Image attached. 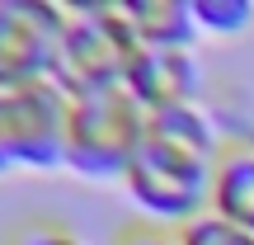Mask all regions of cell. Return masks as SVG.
<instances>
[{"label": "cell", "instance_id": "2", "mask_svg": "<svg viewBox=\"0 0 254 245\" xmlns=\"http://www.w3.org/2000/svg\"><path fill=\"white\" fill-rule=\"evenodd\" d=\"M62 47H57V71L52 81L66 94H94L113 90L127 81V66L141 52L132 19L123 5H62Z\"/></svg>", "mask_w": 254, "mask_h": 245}, {"label": "cell", "instance_id": "12", "mask_svg": "<svg viewBox=\"0 0 254 245\" xmlns=\"http://www.w3.org/2000/svg\"><path fill=\"white\" fill-rule=\"evenodd\" d=\"M109 245H184L179 231L170 227H151V222H132V227H123L118 236H113Z\"/></svg>", "mask_w": 254, "mask_h": 245}, {"label": "cell", "instance_id": "1", "mask_svg": "<svg viewBox=\"0 0 254 245\" xmlns=\"http://www.w3.org/2000/svg\"><path fill=\"white\" fill-rule=\"evenodd\" d=\"M151 113L136 104L127 85L71 99V132H66V170L90 184H123L136 151L146 142Z\"/></svg>", "mask_w": 254, "mask_h": 245}, {"label": "cell", "instance_id": "10", "mask_svg": "<svg viewBox=\"0 0 254 245\" xmlns=\"http://www.w3.org/2000/svg\"><path fill=\"white\" fill-rule=\"evenodd\" d=\"M0 245H90V241L62 217H24L5 231Z\"/></svg>", "mask_w": 254, "mask_h": 245}, {"label": "cell", "instance_id": "8", "mask_svg": "<svg viewBox=\"0 0 254 245\" xmlns=\"http://www.w3.org/2000/svg\"><path fill=\"white\" fill-rule=\"evenodd\" d=\"M132 19L141 47L155 52H193L198 43V24H193V5L189 0H141V5H123Z\"/></svg>", "mask_w": 254, "mask_h": 245}, {"label": "cell", "instance_id": "3", "mask_svg": "<svg viewBox=\"0 0 254 245\" xmlns=\"http://www.w3.org/2000/svg\"><path fill=\"white\" fill-rule=\"evenodd\" d=\"M212 170H217V161L189 156V151H179V146H170V142L146 132L123 189L132 198V208L151 227L184 231L202 212H212Z\"/></svg>", "mask_w": 254, "mask_h": 245}, {"label": "cell", "instance_id": "5", "mask_svg": "<svg viewBox=\"0 0 254 245\" xmlns=\"http://www.w3.org/2000/svg\"><path fill=\"white\" fill-rule=\"evenodd\" d=\"M9 113V142H14V165L19 170H62L66 165V132H71V94L57 81H43L33 90L5 94Z\"/></svg>", "mask_w": 254, "mask_h": 245}, {"label": "cell", "instance_id": "11", "mask_svg": "<svg viewBox=\"0 0 254 245\" xmlns=\"http://www.w3.org/2000/svg\"><path fill=\"white\" fill-rule=\"evenodd\" d=\"M184 245H254V231H240L231 227V222H221L217 212H202L198 222H189V227L179 231Z\"/></svg>", "mask_w": 254, "mask_h": 245}, {"label": "cell", "instance_id": "6", "mask_svg": "<svg viewBox=\"0 0 254 245\" xmlns=\"http://www.w3.org/2000/svg\"><path fill=\"white\" fill-rule=\"evenodd\" d=\"M127 90L136 94L146 113H160V109H179V104H198V62L193 52H155V47H141L136 62L127 66Z\"/></svg>", "mask_w": 254, "mask_h": 245}, {"label": "cell", "instance_id": "7", "mask_svg": "<svg viewBox=\"0 0 254 245\" xmlns=\"http://www.w3.org/2000/svg\"><path fill=\"white\" fill-rule=\"evenodd\" d=\"M212 212L240 231H254V146L221 151L212 170Z\"/></svg>", "mask_w": 254, "mask_h": 245}, {"label": "cell", "instance_id": "9", "mask_svg": "<svg viewBox=\"0 0 254 245\" xmlns=\"http://www.w3.org/2000/svg\"><path fill=\"white\" fill-rule=\"evenodd\" d=\"M189 5H193L198 38H236L254 24L250 0H189Z\"/></svg>", "mask_w": 254, "mask_h": 245}, {"label": "cell", "instance_id": "13", "mask_svg": "<svg viewBox=\"0 0 254 245\" xmlns=\"http://www.w3.org/2000/svg\"><path fill=\"white\" fill-rule=\"evenodd\" d=\"M14 142H9V113H5V94H0V174H14Z\"/></svg>", "mask_w": 254, "mask_h": 245}, {"label": "cell", "instance_id": "4", "mask_svg": "<svg viewBox=\"0 0 254 245\" xmlns=\"http://www.w3.org/2000/svg\"><path fill=\"white\" fill-rule=\"evenodd\" d=\"M66 9L47 0H0V94L52 81Z\"/></svg>", "mask_w": 254, "mask_h": 245}]
</instances>
